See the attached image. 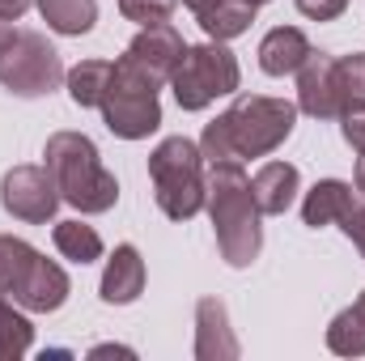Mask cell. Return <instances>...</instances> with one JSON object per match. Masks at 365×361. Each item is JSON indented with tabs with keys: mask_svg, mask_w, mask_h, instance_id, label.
<instances>
[{
	"mask_svg": "<svg viewBox=\"0 0 365 361\" xmlns=\"http://www.w3.org/2000/svg\"><path fill=\"white\" fill-rule=\"evenodd\" d=\"M293 123H297L293 102L268 98V93H242V98H234V106L225 115L204 123V136H200L204 166L268 158L293 136Z\"/></svg>",
	"mask_w": 365,
	"mask_h": 361,
	"instance_id": "6da1fadb",
	"label": "cell"
},
{
	"mask_svg": "<svg viewBox=\"0 0 365 361\" xmlns=\"http://www.w3.org/2000/svg\"><path fill=\"white\" fill-rule=\"evenodd\" d=\"M221 260L230 268H251L264 251V225L259 204L251 195V179L242 175V162H217L208 166V200H204Z\"/></svg>",
	"mask_w": 365,
	"mask_h": 361,
	"instance_id": "7a4b0ae2",
	"label": "cell"
},
{
	"mask_svg": "<svg viewBox=\"0 0 365 361\" xmlns=\"http://www.w3.org/2000/svg\"><path fill=\"white\" fill-rule=\"evenodd\" d=\"M43 158H47V171H51V179L60 187L64 204H73L86 217H98V213L115 208L119 179L102 166L98 145L86 132H51Z\"/></svg>",
	"mask_w": 365,
	"mask_h": 361,
	"instance_id": "3957f363",
	"label": "cell"
},
{
	"mask_svg": "<svg viewBox=\"0 0 365 361\" xmlns=\"http://www.w3.org/2000/svg\"><path fill=\"white\" fill-rule=\"evenodd\" d=\"M0 293H9L21 310L51 315V310H60L68 302L73 280L56 260L34 251L26 238L0 234Z\"/></svg>",
	"mask_w": 365,
	"mask_h": 361,
	"instance_id": "277c9868",
	"label": "cell"
},
{
	"mask_svg": "<svg viewBox=\"0 0 365 361\" xmlns=\"http://www.w3.org/2000/svg\"><path fill=\"white\" fill-rule=\"evenodd\" d=\"M149 179L158 208L170 221H191L204 200H208V179H204V153L195 141L187 136H166L153 153H149Z\"/></svg>",
	"mask_w": 365,
	"mask_h": 361,
	"instance_id": "5b68a950",
	"label": "cell"
},
{
	"mask_svg": "<svg viewBox=\"0 0 365 361\" xmlns=\"http://www.w3.org/2000/svg\"><path fill=\"white\" fill-rule=\"evenodd\" d=\"M242 81V68L234 60V51L217 39L200 43V47H187L179 60V68L170 73V90H175V102L182 111H204L212 106L217 98L238 90Z\"/></svg>",
	"mask_w": 365,
	"mask_h": 361,
	"instance_id": "8992f818",
	"label": "cell"
},
{
	"mask_svg": "<svg viewBox=\"0 0 365 361\" xmlns=\"http://www.w3.org/2000/svg\"><path fill=\"white\" fill-rule=\"evenodd\" d=\"M158 90L149 77H140L132 64L115 60V73H110V86H106V98H102V123L119 136V141H145L162 128V102H158Z\"/></svg>",
	"mask_w": 365,
	"mask_h": 361,
	"instance_id": "52a82bcc",
	"label": "cell"
},
{
	"mask_svg": "<svg viewBox=\"0 0 365 361\" xmlns=\"http://www.w3.org/2000/svg\"><path fill=\"white\" fill-rule=\"evenodd\" d=\"M64 81V60L38 30H17L13 47L0 56V86L17 98H43L60 90Z\"/></svg>",
	"mask_w": 365,
	"mask_h": 361,
	"instance_id": "ba28073f",
	"label": "cell"
},
{
	"mask_svg": "<svg viewBox=\"0 0 365 361\" xmlns=\"http://www.w3.org/2000/svg\"><path fill=\"white\" fill-rule=\"evenodd\" d=\"M0 204L9 217H17L26 225H47L56 217V208L64 204V195L47 166H13L0 179Z\"/></svg>",
	"mask_w": 365,
	"mask_h": 361,
	"instance_id": "9c48e42d",
	"label": "cell"
},
{
	"mask_svg": "<svg viewBox=\"0 0 365 361\" xmlns=\"http://www.w3.org/2000/svg\"><path fill=\"white\" fill-rule=\"evenodd\" d=\"M182 51H187L182 34L170 26V21H162V26H140V34L128 43V51H123L119 60L132 64V68H136L140 77H149L153 86H166L170 73L179 68Z\"/></svg>",
	"mask_w": 365,
	"mask_h": 361,
	"instance_id": "30bf717a",
	"label": "cell"
},
{
	"mask_svg": "<svg viewBox=\"0 0 365 361\" xmlns=\"http://www.w3.org/2000/svg\"><path fill=\"white\" fill-rule=\"evenodd\" d=\"M297 111L310 119H336L340 93H336V60L323 51H310L297 68Z\"/></svg>",
	"mask_w": 365,
	"mask_h": 361,
	"instance_id": "8fae6325",
	"label": "cell"
},
{
	"mask_svg": "<svg viewBox=\"0 0 365 361\" xmlns=\"http://www.w3.org/2000/svg\"><path fill=\"white\" fill-rule=\"evenodd\" d=\"M98 293H102L106 306H132L145 293V260H140V251L132 243H119L115 247V255L106 260Z\"/></svg>",
	"mask_w": 365,
	"mask_h": 361,
	"instance_id": "7c38bea8",
	"label": "cell"
},
{
	"mask_svg": "<svg viewBox=\"0 0 365 361\" xmlns=\"http://www.w3.org/2000/svg\"><path fill=\"white\" fill-rule=\"evenodd\" d=\"M353 208H357V191H353V183L319 179L310 191H306V200H302V221H306L310 230H323V225L344 221Z\"/></svg>",
	"mask_w": 365,
	"mask_h": 361,
	"instance_id": "4fadbf2b",
	"label": "cell"
},
{
	"mask_svg": "<svg viewBox=\"0 0 365 361\" xmlns=\"http://www.w3.org/2000/svg\"><path fill=\"white\" fill-rule=\"evenodd\" d=\"M297 191H302V175H297L293 162H264L255 171V179H251V195H255V204H259L264 217L289 213V204L297 200Z\"/></svg>",
	"mask_w": 365,
	"mask_h": 361,
	"instance_id": "5bb4252c",
	"label": "cell"
},
{
	"mask_svg": "<svg viewBox=\"0 0 365 361\" xmlns=\"http://www.w3.org/2000/svg\"><path fill=\"white\" fill-rule=\"evenodd\" d=\"M310 51H314L310 39H306L297 26H276V30L264 34V43H259V68H264L268 77H289V73L302 68V60H306Z\"/></svg>",
	"mask_w": 365,
	"mask_h": 361,
	"instance_id": "9a60e30c",
	"label": "cell"
},
{
	"mask_svg": "<svg viewBox=\"0 0 365 361\" xmlns=\"http://www.w3.org/2000/svg\"><path fill=\"white\" fill-rule=\"evenodd\" d=\"M195 357H238V340L230 336V319H225V306L217 298H204L195 306Z\"/></svg>",
	"mask_w": 365,
	"mask_h": 361,
	"instance_id": "2e32d148",
	"label": "cell"
},
{
	"mask_svg": "<svg viewBox=\"0 0 365 361\" xmlns=\"http://www.w3.org/2000/svg\"><path fill=\"white\" fill-rule=\"evenodd\" d=\"M43 21L56 30V34H68V39H81L90 34L93 21H98V0H34Z\"/></svg>",
	"mask_w": 365,
	"mask_h": 361,
	"instance_id": "e0dca14e",
	"label": "cell"
},
{
	"mask_svg": "<svg viewBox=\"0 0 365 361\" xmlns=\"http://www.w3.org/2000/svg\"><path fill=\"white\" fill-rule=\"evenodd\" d=\"M110 73H115V60H81V64H73L64 73L68 98L77 106H102L106 86H110Z\"/></svg>",
	"mask_w": 365,
	"mask_h": 361,
	"instance_id": "ac0fdd59",
	"label": "cell"
},
{
	"mask_svg": "<svg viewBox=\"0 0 365 361\" xmlns=\"http://www.w3.org/2000/svg\"><path fill=\"white\" fill-rule=\"evenodd\" d=\"M251 21H255V4H247V0H217L212 9H204V13H200L204 34H208V39H217V43H230V39L247 34V30H251Z\"/></svg>",
	"mask_w": 365,
	"mask_h": 361,
	"instance_id": "d6986e66",
	"label": "cell"
},
{
	"mask_svg": "<svg viewBox=\"0 0 365 361\" xmlns=\"http://www.w3.org/2000/svg\"><path fill=\"white\" fill-rule=\"evenodd\" d=\"M51 243H56V251H60L64 260H73V264H93V260H102V238H98V230L86 225L81 217L56 221Z\"/></svg>",
	"mask_w": 365,
	"mask_h": 361,
	"instance_id": "ffe728a7",
	"label": "cell"
},
{
	"mask_svg": "<svg viewBox=\"0 0 365 361\" xmlns=\"http://www.w3.org/2000/svg\"><path fill=\"white\" fill-rule=\"evenodd\" d=\"M34 349V327L30 319L13 306L9 293H0V361H17Z\"/></svg>",
	"mask_w": 365,
	"mask_h": 361,
	"instance_id": "44dd1931",
	"label": "cell"
},
{
	"mask_svg": "<svg viewBox=\"0 0 365 361\" xmlns=\"http://www.w3.org/2000/svg\"><path fill=\"white\" fill-rule=\"evenodd\" d=\"M327 349L336 357H365V319L357 315V306H344L327 323Z\"/></svg>",
	"mask_w": 365,
	"mask_h": 361,
	"instance_id": "7402d4cb",
	"label": "cell"
},
{
	"mask_svg": "<svg viewBox=\"0 0 365 361\" xmlns=\"http://www.w3.org/2000/svg\"><path fill=\"white\" fill-rule=\"evenodd\" d=\"M336 93H340V111L365 106V51L336 60Z\"/></svg>",
	"mask_w": 365,
	"mask_h": 361,
	"instance_id": "603a6c76",
	"label": "cell"
},
{
	"mask_svg": "<svg viewBox=\"0 0 365 361\" xmlns=\"http://www.w3.org/2000/svg\"><path fill=\"white\" fill-rule=\"evenodd\" d=\"M175 4L179 0H119V13L136 26H162V21H170Z\"/></svg>",
	"mask_w": 365,
	"mask_h": 361,
	"instance_id": "cb8c5ba5",
	"label": "cell"
},
{
	"mask_svg": "<svg viewBox=\"0 0 365 361\" xmlns=\"http://www.w3.org/2000/svg\"><path fill=\"white\" fill-rule=\"evenodd\" d=\"M293 4H297V13L310 17V21H336V17L349 9V0H293Z\"/></svg>",
	"mask_w": 365,
	"mask_h": 361,
	"instance_id": "d4e9b609",
	"label": "cell"
},
{
	"mask_svg": "<svg viewBox=\"0 0 365 361\" xmlns=\"http://www.w3.org/2000/svg\"><path fill=\"white\" fill-rule=\"evenodd\" d=\"M340 132H344V141L357 149V153H365V106H353V111H340Z\"/></svg>",
	"mask_w": 365,
	"mask_h": 361,
	"instance_id": "484cf974",
	"label": "cell"
},
{
	"mask_svg": "<svg viewBox=\"0 0 365 361\" xmlns=\"http://www.w3.org/2000/svg\"><path fill=\"white\" fill-rule=\"evenodd\" d=\"M340 230L353 238V247L361 251V260H365V204H357V208H353V213L340 221Z\"/></svg>",
	"mask_w": 365,
	"mask_h": 361,
	"instance_id": "4316f807",
	"label": "cell"
},
{
	"mask_svg": "<svg viewBox=\"0 0 365 361\" xmlns=\"http://www.w3.org/2000/svg\"><path fill=\"white\" fill-rule=\"evenodd\" d=\"M30 9V0H0V21H17Z\"/></svg>",
	"mask_w": 365,
	"mask_h": 361,
	"instance_id": "83f0119b",
	"label": "cell"
},
{
	"mask_svg": "<svg viewBox=\"0 0 365 361\" xmlns=\"http://www.w3.org/2000/svg\"><path fill=\"white\" fill-rule=\"evenodd\" d=\"M110 353H119V357H132V349H123V345H98V349H90V357H110Z\"/></svg>",
	"mask_w": 365,
	"mask_h": 361,
	"instance_id": "f1b7e54d",
	"label": "cell"
},
{
	"mask_svg": "<svg viewBox=\"0 0 365 361\" xmlns=\"http://www.w3.org/2000/svg\"><path fill=\"white\" fill-rule=\"evenodd\" d=\"M13 39H17V30H13V21H0V56L13 47Z\"/></svg>",
	"mask_w": 365,
	"mask_h": 361,
	"instance_id": "f546056e",
	"label": "cell"
},
{
	"mask_svg": "<svg viewBox=\"0 0 365 361\" xmlns=\"http://www.w3.org/2000/svg\"><path fill=\"white\" fill-rule=\"evenodd\" d=\"M353 183H357V195H365V153L357 158V171H353Z\"/></svg>",
	"mask_w": 365,
	"mask_h": 361,
	"instance_id": "4dcf8cb0",
	"label": "cell"
},
{
	"mask_svg": "<svg viewBox=\"0 0 365 361\" xmlns=\"http://www.w3.org/2000/svg\"><path fill=\"white\" fill-rule=\"evenodd\" d=\"M182 4H187V9H191V13H195V17H200V13H204V9H212V4H217V0H182Z\"/></svg>",
	"mask_w": 365,
	"mask_h": 361,
	"instance_id": "1f68e13d",
	"label": "cell"
},
{
	"mask_svg": "<svg viewBox=\"0 0 365 361\" xmlns=\"http://www.w3.org/2000/svg\"><path fill=\"white\" fill-rule=\"evenodd\" d=\"M353 306H357V315H361V319H365V289H361V298H357Z\"/></svg>",
	"mask_w": 365,
	"mask_h": 361,
	"instance_id": "d6a6232c",
	"label": "cell"
},
{
	"mask_svg": "<svg viewBox=\"0 0 365 361\" xmlns=\"http://www.w3.org/2000/svg\"><path fill=\"white\" fill-rule=\"evenodd\" d=\"M247 4H255V9H259V4H268V0H247Z\"/></svg>",
	"mask_w": 365,
	"mask_h": 361,
	"instance_id": "836d02e7",
	"label": "cell"
}]
</instances>
